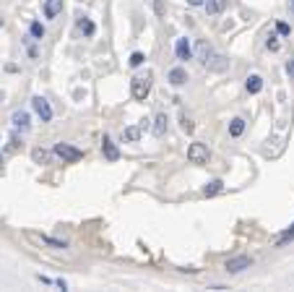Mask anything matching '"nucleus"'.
Masks as SVG:
<instances>
[{
  "label": "nucleus",
  "mask_w": 294,
  "mask_h": 292,
  "mask_svg": "<svg viewBox=\"0 0 294 292\" xmlns=\"http://www.w3.org/2000/svg\"><path fill=\"white\" fill-rule=\"evenodd\" d=\"M63 162H78V159H84V151L76 149V146H70L65 141H60V144H55V149H52Z\"/></svg>",
  "instance_id": "f257e3e1"
},
{
  "label": "nucleus",
  "mask_w": 294,
  "mask_h": 292,
  "mask_svg": "<svg viewBox=\"0 0 294 292\" xmlns=\"http://www.w3.org/2000/svg\"><path fill=\"white\" fill-rule=\"evenodd\" d=\"M131 91H133L135 99H146V97H149V91H151V76H149V73H146V76H135L131 81Z\"/></svg>",
  "instance_id": "f03ea898"
},
{
  "label": "nucleus",
  "mask_w": 294,
  "mask_h": 292,
  "mask_svg": "<svg viewBox=\"0 0 294 292\" xmlns=\"http://www.w3.org/2000/svg\"><path fill=\"white\" fill-rule=\"evenodd\" d=\"M203 66H206L208 71H214V73H224V71L229 68V60L224 58V55H219V52H214V50H208V55L203 58Z\"/></svg>",
  "instance_id": "7ed1b4c3"
},
{
  "label": "nucleus",
  "mask_w": 294,
  "mask_h": 292,
  "mask_svg": "<svg viewBox=\"0 0 294 292\" xmlns=\"http://www.w3.org/2000/svg\"><path fill=\"white\" fill-rule=\"evenodd\" d=\"M188 159H190L193 164H206V162H208V146L200 144V141L190 144V146H188Z\"/></svg>",
  "instance_id": "20e7f679"
},
{
  "label": "nucleus",
  "mask_w": 294,
  "mask_h": 292,
  "mask_svg": "<svg viewBox=\"0 0 294 292\" xmlns=\"http://www.w3.org/2000/svg\"><path fill=\"white\" fill-rule=\"evenodd\" d=\"M32 107L36 110V115L42 117V123H50L52 120V107H50V102L44 97H34L32 99Z\"/></svg>",
  "instance_id": "39448f33"
},
{
  "label": "nucleus",
  "mask_w": 294,
  "mask_h": 292,
  "mask_svg": "<svg viewBox=\"0 0 294 292\" xmlns=\"http://www.w3.org/2000/svg\"><path fill=\"white\" fill-rule=\"evenodd\" d=\"M250 263H253L250 256H234V258L227 261V271H229V274H240V271H245V269H250Z\"/></svg>",
  "instance_id": "423d86ee"
},
{
  "label": "nucleus",
  "mask_w": 294,
  "mask_h": 292,
  "mask_svg": "<svg viewBox=\"0 0 294 292\" xmlns=\"http://www.w3.org/2000/svg\"><path fill=\"white\" fill-rule=\"evenodd\" d=\"M174 52H177L180 60H190V58H193V47H190V39H188V36H180L177 44H174Z\"/></svg>",
  "instance_id": "0eeeda50"
},
{
  "label": "nucleus",
  "mask_w": 294,
  "mask_h": 292,
  "mask_svg": "<svg viewBox=\"0 0 294 292\" xmlns=\"http://www.w3.org/2000/svg\"><path fill=\"white\" fill-rule=\"evenodd\" d=\"M102 154H104L109 162H117V159H120V149H117V146L109 141L107 136H104V141H102Z\"/></svg>",
  "instance_id": "6e6552de"
},
{
  "label": "nucleus",
  "mask_w": 294,
  "mask_h": 292,
  "mask_svg": "<svg viewBox=\"0 0 294 292\" xmlns=\"http://www.w3.org/2000/svg\"><path fill=\"white\" fill-rule=\"evenodd\" d=\"M167 81H169L172 86H182V84L188 81V71H185V68H172L169 76H167Z\"/></svg>",
  "instance_id": "1a4fd4ad"
},
{
  "label": "nucleus",
  "mask_w": 294,
  "mask_h": 292,
  "mask_svg": "<svg viewBox=\"0 0 294 292\" xmlns=\"http://www.w3.org/2000/svg\"><path fill=\"white\" fill-rule=\"evenodd\" d=\"M63 11V0H44V16L47 18H55Z\"/></svg>",
  "instance_id": "9d476101"
},
{
  "label": "nucleus",
  "mask_w": 294,
  "mask_h": 292,
  "mask_svg": "<svg viewBox=\"0 0 294 292\" xmlns=\"http://www.w3.org/2000/svg\"><path fill=\"white\" fill-rule=\"evenodd\" d=\"M203 8H206L208 16H216V13H222L224 8H227V0H206Z\"/></svg>",
  "instance_id": "9b49d317"
},
{
  "label": "nucleus",
  "mask_w": 294,
  "mask_h": 292,
  "mask_svg": "<svg viewBox=\"0 0 294 292\" xmlns=\"http://www.w3.org/2000/svg\"><path fill=\"white\" fill-rule=\"evenodd\" d=\"M13 125L21 128V131H29V112H24V110H18V112H13Z\"/></svg>",
  "instance_id": "f8f14e48"
},
{
  "label": "nucleus",
  "mask_w": 294,
  "mask_h": 292,
  "mask_svg": "<svg viewBox=\"0 0 294 292\" xmlns=\"http://www.w3.org/2000/svg\"><path fill=\"white\" fill-rule=\"evenodd\" d=\"M245 89L250 91V94H258V91L263 89V78L258 76V73H253V76H247V84H245Z\"/></svg>",
  "instance_id": "ddd939ff"
},
{
  "label": "nucleus",
  "mask_w": 294,
  "mask_h": 292,
  "mask_svg": "<svg viewBox=\"0 0 294 292\" xmlns=\"http://www.w3.org/2000/svg\"><path fill=\"white\" fill-rule=\"evenodd\" d=\"M242 133H245V120L242 117H234V120L229 123V136H232V139H240Z\"/></svg>",
  "instance_id": "4468645a"
},
{
  "label": "nucleus",
  "mask_w": 294,
  "mask_h": 292,
  "mask_svg": "<svg viewBox=\"0 0 294 292\" xmlns=\"http://www.w3.org/2000/svg\"><path fill=\"white\" fill-rule=\"evenodd\" d=\"M224 190V182L222 180H211V182H206V188H203V196H219Z\"/></svg>",
  "instance_id": "2eb2a0df"
},
{
  "label": "nucleus",
  "mask_w": 294,
  "mask_h": 292,
  "mask_svg": "<svg viewBox=\"0 0 294 292\" xmlns=\"http://www.w3.org/2000/svg\"><path fill=\"white\" fill-rule=\"evenodd\" d=\"M138 139H141V128H138V125H131V128H125V131H123V141L135 144Z\"/></svg>",
  "instance_id": "dca6fc26"
},
{
  "label": "nucleus",
  "mask_w": 294,
  "mask_h": 292,
  "mask_svg": "<svg viewBox=\"0 0 294 292\" xmlns=\"http://www.w3.org/2000/svg\"><path fill=\"white\" fill-rule=\"evenodd\" d=\"M32 159H34L36 164H50L52 154H50L47 149H34V151H32Z\"/></svg>",
  "instance_id": "f3484780"
},
{
  "label": "nucleus",
  "mask_w": 294,
  "mask_h": 292,
  "mask_svg": "<svg viewBox=\"0 0 294 292\" xmlns=\"http://www.w3.org/2000/svg\"><path fill=\"white\" fill-rule=\"evenodd\" d=\"M154 133H156V136H164V133H167V115H156Z\"/></svg>",
  "instance_id": "a211bd4d"
},
{
  "label": "nucleus",
  "mask_w": 294,
  "mask_h": 292,
  "mask_svg": "<svg viewBox=\"0 0 294 292\" xmlns=\"http://www.w3.org/2000/svg\"><path fill=\"white\" fill-rule=\"evenodd\" d=\"M78 29L84 32L86 36H94V32H97V26H94V21H89V18H81L78 21Z\"/></svg>",
  "instance_id": "6ab92c4d"
},
{
  "label": "nucleus",
  "mask_w": 294,
  "mask_h": 292,
  "mask_svg": "<svg viewBox=\"0 0 294 292\" xmlns=\"http://www.w3.org/2000/svg\"><path fill=\"white\" fill-rule=\"evenodd\" d=\"M294 240V224H292V230H287V232H284L281 237H279V240H276V245H279V248H284V245H287V243H292Z\"/></svg>",
  "instance_id": "aec40b11"
},
{
  "label": "nucleus",
  "mask_w": 294,
  "mask_h": 292,
  "mask_svg": "<svg viewBox=\"0 0 294 292\" xmlns=\"http://www.w3.org/2000/svg\"><path fill=\"white\" fill-rule=\"evenodd\" d=\"M29 32H32V36H34V39H42V36H44V26H42L39 21H34V24L29 26Z\"/></svg>",
  "instance_id": "412c9836"
},
{
  "label": "nucleus",
  "mask_w": 294,
  "mask_h": 292,
  "mask_svg": "<svg viewBox=\"0 0 294 292\" xmlns=\"http://www.w3.org/2000/svg\"><path fill=\"white\" fill-rule=\"evenodd\" d=\"M180 125H182V131H185V133H193V128H196L188 115H182V117H180Z\"/></svg>",
  "instance_id": "4be33fe9"
},
{
  "label": "nucleus",
  "mask_w": 294,
  "mask_h": 292,
  "mask_svg": "<svg viewBox=\"0 0 294 292\" xmlns=\"http://www.w3.org/2000/svg\"><path fill=\"white\" fill-rule=\"evenodd\" d=\"M143 60H146V58H143V52H133V55H131V66H133V68L143 66Z\"/></svg>",
  "instance_id": "5701e85b"
},
{
  "label": "nucleus",
  "mask_w": 294,
  "mask_h": 292,
  "mask_svg": "<svg viewBox=\"0 0 294 292\" xmlns=\"http://www.w3.org/2000/svg\"><path fill=\"white\" fill-rule=\"evenodd\" d=\"M208 50H211V47H208L206 42H200V44H198V58H200V63H203V58L208 55Z\"/></svg>",
  "instance_id": "b1692460"
},
{
  "label": "nucleus",
  "mask_w": 294,
  "mask_h": 292,
  "mask_svg": "<svg viewBox=\"0 0 294 292\" xmlns=\"http://www.w3.org/2000/svg\"><path fill=\"white\" fill-rule=\"evenodd\" d=\"M276 32H279L281 36H287V34L292 32V29H289V24H284V21H279V24H276Z\"/></svg>",
  "instance_id": "393cba45"
},
{
  "label": "nucleus",
  "mask_w": 294,
  "mask_h": 292,
  "mask_svg": "<svg viewBox=\"0 0 294 292\" xmlns=\"http://www.w3.org/2000/svg\"><path fill=\"white\" fill-rule=\"evenodd\" d=\"M265 47H268L271 52H276V50H279V42H276V36H271V39L265 42Z\"/></svg>",
  "instance_id": "a878e982"
},
{
  "label": "nucleus",
  "mask_w": 294,
  "mask_h": 292,
  "mask_svg": "<svg viewBox=\"0 0 294 292\" xmlns=\"http://www.w3.org/2000/svg\"><path fill=\"white\" fill-rule=\"evenodd\" d=\"M154 11H156V16H164V3H162V0H156V3H154Z\"/></svg>",
  "instance_id": "bb28decb"
},
{
  "label": "nucleus",
  "mask_w": 294,
  "mask_h": 292,
  "mask_svg": "<svg viewBox=\"0 0 294 292\" xmlns=\"http://www.w3.org/2000/svg\"><path fill=\"white\" fill-rule=\"evenodd\" d=\"M287 73H289V76H294V60L287 63Z\"/></svg>",
  "instance_id": "cd10ccee"
},
{
  "label": "nucleus",
  "mask_w": 294,
  "mask_h": 292,
  "mask_svg": "<svg viewBox=\"0 0 294 292\" xmlns=\"http://www.w3.org/2000/svg\"><path fill=\"white\" fill-rule=\"evenodd\" d=\"M188 3H190V5H203L206 0H188Z\"/></svg>",
  "instance_id": "c85d7f7f"
},
{
  "label": "nucleus",
  "mask_w": 294,
  "mask_h": 292,
  "mask_svg": "<svg viewBox=\"0 0 294 292\" xmlns=\"http://www.w3.org/2000/svg\"><path fill=\"white\" fill-rule=\"evenodd\" d=\"M289 8H292V13H294V0H289Z\"/></svg>",
  "instance_id": "c756f323"
},
{
  "label": "nucleus",
  "mask_w": 294,
  "mask_h": 292,
  "mask_svg": "<svg viewBox=\"0 0 294 292\" xmlns=\"http://www.w3.org/2000/svg\"><path fill=\"white\" fill-rule=\"evenodd\" d=\"M0 167H3V157H0Z\"/></svg>",
  "instance_id": "7c9ffc66"
}]
</instances>
